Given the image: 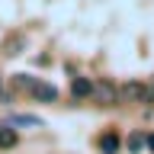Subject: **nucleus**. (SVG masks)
I'll use <instances>...</instances> for the list:
<instances>
[{
  "instance_id": "nucleus-11",
  "label": "nucleus",
  "mask_w": 154,
  "mask_h": 154,
  "mask_svg": "<svg viewBox=\"0 0 154 154\" xmlns=\"http://www.w3.org/2000/svg\"><path fill=\"white\" fill-rule=\"evenodd\" d=\"M148 144H151V148H154V135H148Z\"/></svg>"
},
{
  "instance_id": "nucleus-12",
  "label": "nucleus",
  "mask_w": 154,
  "mask_h": 154,
  "mask_svg": "<svg viewBox=\"0 0 154 154\" xmlns=\"http://www.w3.org/2000/svg\"><path fill=\"white\" fill-rule=\"evenodd\" d=\"M0 93H3V77H0Z\"/></svg>"
},
{
  "instance_id": "nucleus-5",
  "label": "nucleus",
  "mask_w": 154,
  "mask_h": 154,
  "mask_svg": "<svg viewBox=\"0 0 154 154\" xmlns=\"http://www.w3.org/2000/svg\"><path fill=\"white\" fill-rule=\"evenodd\" d=\"M35 80H38V77H32V74H16V77H13V87L23 90V93H29V90L35 87Z\"/></svg>"
},
{
  "instance_id": "nucleus-3",
  "label": "nucleus",
  "mask_w": 154,
  "mask_h": 154,
  "mask_svg": "<svg viewBox=\"0 0 154 154\" xmlns=\"http://www.w3.org/2000/svg\"><path fill=\"white\" fill-rule=\"evenodd\" d=\"M29 96H35V100H42V103H55V100H58V90L51 84H45V80H35V87L29 90Z\"/></svg>"
},
{
  "instance_id": "nucleus-7",
  "label": "nucleus",
  "mask_w": 154,
  "mask_h": 154,
  "mask_svg": "<svg viewBox=\"0 0 154 154\" xmlns=\"http://www.w3.org/2000/svg\"><path fill=\"white\" fill-rule=\"evenodd\" d=\"M19 135L13 132V128H0V148H16Z\"/></svg>"
},
{
  "instance_id": "nucleus-9",
  "label": "nucleus",
  "mask_w": 154,
  "mask_h": 154,
  "mask_svg": "<svg viewBox=\"0 0 154 154\" xmlns=\"http://www.w3.org/2000/svg\"><path fill=\"white\" fill-rule=\"evenodd\" d=\"M141 144H144V138H141V135H132V138H128V148H132V151H138Z\"/></svg>"
},
{
  "instance_id": "nucleus-2",
  "label": "nucleus",
  "mask_w": 154,
  "mask_h": 154,
  "mask_svg": "<svg viewBox=\"0 0 154 154\" xmlns=\"http://www.w3.org/2000/svg\"><path fill=\"white\" fill-rule=\"evenodd\" d=\"M96 103H106V106H116L119 103V87L112 80H96L93 84V93H90Z\"/></svg>"
},
{
  "instance_id": "nucleus-10",
  "label": "nucleus",
  "mask_w": 154,
  "mask_h": 154,
  "mask_svg": "<svg viewBox=\"0 0 154 154\" xmlns=\"http://www.w3.org/2000/svg\"><path fill=\"white\" fill-rule=\"evenodd\" d=\"M148 103H154V80L148 84Z\"/></svg>"
},
{
  "instance_id": "nucleus-8",
  "label": "nucleus",
  "mask_w": 154,
  "mask_h": 154,
  "mask_svg": "<svg viewBox=\"0 0 154 154\" xmlns=\"http://www.w3.org/2000/svg\"><path fill=\"white\" fill-rule=\"evenodd\" d=\"M13 122L16 125H42V119L38 116H13Z\"/></svg>"
},
{
  "instance_id": "nucleus-1",
  "label": "nucleus",
  "mask_w": 154,
  "mask_h": 154,
  "mask_svg": "<svg viewBox=\"0 0 154 154\" xmlns=\"http://www.w3.org/2000/svg\"><path fill=\"white\" fill-rule=\"evenodd\" d=\"M119 100H125V103H148V84H141V80L122 84L119 87Z\"/></svg>"
},
{
  "instance_id": "nucleus-4",
  "label": "nucleus",
  "mask_w": 154,
  "mask_h": 154,
  "mask_svg": "<svg viewBox=\"0 0 154 154\" xmlns=\"http://www.w3.org/2000/svg\"><path fill=\"white\" fill-rule=\"evenodd\" d=\"M71 93H74V100H84V96L93 93V84H90L87 77H74V80H71Z\"/></svg>"
},
{
  "instance_id": "nucleus-6",
  "label": "nucleus",
  "mask_w": 154,
  "mask_h": 154,
  "mask_svg": "<svg viewBox=\"0 0 154 154\" xmlns=\"http://www.w3.org/2000/svg\"><path fill=\"white\" fill-rule=\"evenodd\" d=\"M100 148H103L106 154H116V151H119V135H116V132H106L103 138H100Z\"/></svg>"
}]
</instances>
